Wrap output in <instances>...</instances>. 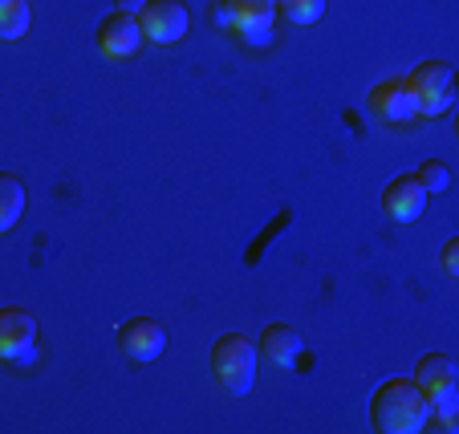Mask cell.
I'll use <instances>...</instances> for the list:
<instances>
[{"label":"cell","mask_w":459,"mask_h":434,"mask_svg":"<svg viewBox=\"0 0 459 434\" xmlns=\"http://www.w3.org/2000/svg\"><path fill=\"white\" fill-rule=\"evenodd\" d=\"M370 426L378 434H419L431 426L427 394L415 386V378H390L374 390Z\"/></svg>","instance_id":"cell-1"},{"label":"cell","mask_w":459,"mask_h":434,"mask_svg":"<svg viewBox=\"0 0 459 434\" xmlns=\"http://www.w3.org/2000/svg\"><path fill=\"white\" fill-rule=\"evenodd\" d=\"M415 386L427 394L431 422H439L443 430H455V406H459V370H455V357H447V353L419 357Z\"/></svg>","instance_id":"cell-2"},{"label":"cell","mask_w":459,"mask_h":434,"mask_svg":"<svg viewBox=\"0 0 459 434\" xmlns=\"http://www.w3.org/2000/svg\"><path fill=\"white\" fill-rule=\"evenodd\" d=\"M212 374H216V382L224 390L244 398L252 390V378H256V345L244 333H224L212 345Z\"/></svg>","instance_id":"cell-3"},{"label":"cell","mask_w":459,"mask_h":434,"mask_svg":"<svg viewBox=\"0 0 459 434\" xmlns=\"http://www.w3.org/2000/svg\"><path fill=\"white\" fill-rule=\"evenodd\" d=\"M407 86L415 89L419 114H427V118L451 110V102H455V70H451L447 61H419L415 70H411Z\"/></svg>","instance_id":"cell-4"},{"label":"cell","mask_w":459,"mask_h":434,"mask_svg":"<svg viewBox=\"0 0 459 434\" xmlns=\"http://www.w3.org/2000/svg\"><path fill=\"white\" fill-rule=\"evenodd\" d=\"M273 21H277V0H220V25L244 33L248 45H269Z\"/></svg>","instance_id":"cell-5"},{"label":"cell","mask_w":459,"mask_h":434,"mask_svg":"<svg viewBox=\"0 0 459 434\" xmlns=\"http://www.w3.org/2000/svg\"><path fill=\"white\" fill-rule=\"evenodd\" d=\"M0 362L9 365L37 362V317L29 309H17V304L0 309Z\"/></svg>","instance_id":"cell-6"},{"label":"cell","mask_w":459,"mask_h":434,"mask_svg":"<svg viewBox=\"0 0 459 434\" xmlns=\"http://www.w3.org/2000/svg\"><path fill=\"white\" fill-rule=\"evenodd\" d=\"M139 25H143V37H147V41L175 45V41H183V33H187L191 13L183 0H147L139 9Z\"/></svg>","instance_id":"cell-7"},{"label":"cell","mask_w":459,"mask_h":434,"mask_svg":"<svg viewBox=\"0 0 459 434\" xmlns=\"http://www.w3.org/2000/svg\"><path fill=\"white\" fill-rule=\"evenodd\" d=\"M427 200H431V191L419 183V174H399V179H390L386 191H382V211H386L394 224H415L427 211Z\"/></svg>","instance_id":"cell-8"},{"label":"cell","mask_w":459,"mask_h":434,"mask_svg":"<svg viewBox=\"0 0 459 434\" xmlns=\"http://www.w3.org/2000/svg\"><path fill=\"white\" fill-rule=\"evenodd\" d=\"M118 349L130 357V362H155L167 349V329L155 321V317H130L126 325H118Z\"/></svg>","instance_id":"cell-9"},{"label":"cell","mask_w":459,"mask_h":434,"mask_svg":"<svg viewBox=\"0 0 459 434\" xmlns=\"http://www.w3.org/2000/svg\"><path fill=\"white\" fill-rule=\"evenodd\" d=\"M370 110L378 114L382 122L390 126H403V122H415L419 118V102H415V89L407 86V78H386L370 89Z\"/></svg>","instance_id":"cell-10"},{"label":"cell","mask_w":459,"mask_h":434,"mask_svg":"<svg viewBox=\"0 0 459 434\" xmlns=\"http://www.w3.org/2000/svg\"><path fill=\"white\" fill-rule=\"evenodd\" d=\"M143 25H139V17L134 13H118L114 9L110 17L98 25V49L106 53V57H114V61H122V57H134V53L143 49Z\"/></svg>","instance_id":"cell-11"},{"label":"cell","mask_w":459,"mask_h":434,"mask_svg":"<svg viewBox=\"0 0 459 434\" xmlns=\"http://www.w3.org/2000/svg\"><path fill=\"white\" fill-rule=\"evenodd\" d=\"M256 353H264L273 365H297V357L305 353V337L293 329V325H285V321H273V325H264V333H260V345H256Z\"/></svg>","instance_id":"cell-12"},{"label":"cell","mask_w":459,"mask_h":434,"mask_svg":"<svg viewBox=\"0 0 459 434\" xmlns=\"http://www.w3.org/2000/svg\"><path fill=\"white\" fill-rule=\"evenodd\" d=\"M21 211H25V183L17 174L0 171V235L17 227Z\"/></svg>","instance_id":"cell-13"},{"label":"cell","mask_w":459,"mask_h":434,"mask_svg":"<svg viewBox=\"0 0 459 434\" xmlns=\"http://www.w3.org/2000/svg\"><path fill=\"white\" fill-rule=\"evenodd\" d=\"M29 33V0H0V41Z\"/></svg>","instance_id":"cell-14"},{"label":"cell","mask_w":459,"mask_h":434,"mask_svg":"<svg viewBox=\"0 0 459 434\" xmlns=\"http://www.w3.org/2000/svg\"><path fill=\"white\" fill-rule=\"evenodd\" d=\"M277 13L293 25H313L325 13V0H277Z\"/></svg>","instance_id":"cell-15"},{"label":"cell","mask_w":459,"mask_h":434,"mask_svg":"<svg viewBox=\"0 0 459 434\" xmlns=\"http://www.w3.org/2000/svg\"><path fill=\"white\" fill-rule=\"evenodd\" d=\"M415 174H419V183H423V187H427V191H431V195L447 191V183H451V171H447V166H443V163H435V158H427V163L419 166Z\"/></svg>","instance_id":"cell-16"},{"label":"cell","mask_w":459,"mask_h":434,"mask_svg":"<svg viewBox=\"0 0 459 434\" xmlns=\"http://www.w3.org/2000/svg\"><path fill=\"white\" fill-rule=\"evenodd\" d=\"M443 272L459 277V240H447V248H443Z\"/></svg>","instance_id":"cell-17"},{"label":"cell","mask_w":459,"mask_h":434,"mask_svg":"<svg viewBox=\"0 0 459 434\" xmlns=\"http://www.w3.org/2000/svg\"><path fill=\"white\" fill-rule=\"evenodd\" d=\"M114 4H118V13H134V17H139V9L147 0H114Z\"/></svg>","instance_id":"cell-18"}]
</instances>
